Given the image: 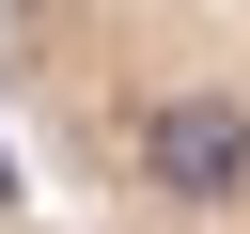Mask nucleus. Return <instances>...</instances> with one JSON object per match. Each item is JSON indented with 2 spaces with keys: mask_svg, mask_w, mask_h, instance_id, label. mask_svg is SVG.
<instances>
[{
  "mask_svg": "<svg viewBox=\"0 0 250 234\" xmlns=\"http://www.w3.org/2000/svg\"><path fill=\"white\" fill-rule=\"evenodd\" d=\"M0 125L47 234H250V0H0Z\"/></svg>",
  "mask_w": 250,
  "mask_h": 234,
  "instance_id": "obj_1",
  "label": "nucleus"
},
{
  "mask_svg": "<svg viewBox=\"0 0 250 234\" xmlns=\"http://www.w3.org/2000/svg\"><path fill=\"white\" fill-rule=\"evenodd\" d=\"M0 234H47V218H16V203H0Z\"/></svg>",
  "mask_w": 250,
  "mask_h": 234,
  "instance_id": "obj_2",
  "label": "nucleus"
}]
</instances>
